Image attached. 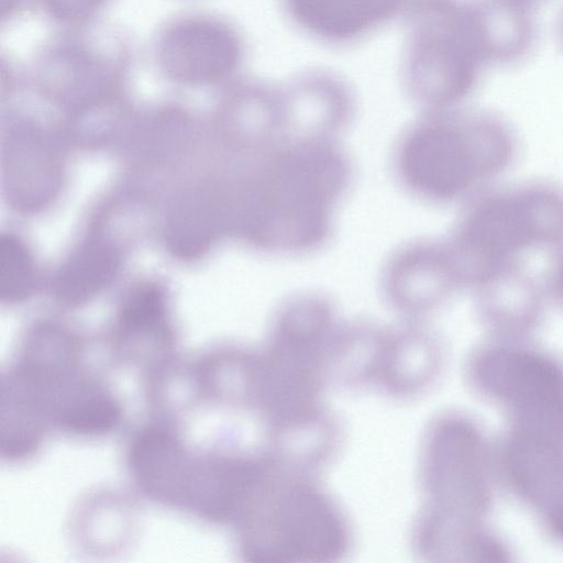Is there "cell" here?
Returning a JSON list of instances; mask_svg holds the SVG:
<instances>
[{"label": "cell", "mask_w": 563, "mask_h": 563, "mask_svg": "<svg viewBox=\"0 0 563 563\" xmlns=\"http://www.w3.org/2000/svg\"><path fill=\"white\" fill-rule=\"evenodd\" d=\"M563 246V189L529 181L486 189L464 212L453 241L459 282L474 289L512 268L527 255Z\"/></svg>", "instance_id": "1"}, {"label": "cell", "mask_w": 563, "mask_h": 563, "mask_svg": "<svg viewBox=\"0 0 563 563\" xmlns=\"http://www.w3.org/2000/svg\"><path fill=\"white\" fill-rule=\"evenodd\" d=\"M239 548L250 562H334L352 547L338 501L311 473L278 465L238 520Z\"/></svg>", "instance_id": "2"}, {"label": "cell", "mask_w": 563, "mask_h": 563, "mask_svg": "<svg viewBox=\"0 0 563 563\" xmlns=\"http://www.w3.org/2000/svg\"><path fill=\"white\" fill-rule=\"evenodd\" d=\"M517 155L510 125L490 112L441 117L406 140L400 168L422 195L452 200L483 189L506 173Z\"/></svg>", "instance_id": "3"}, {"label": "cell", "mask_w": 563, "mask_h": 563, "mask_svg": "<svg viewBox=\"0 0 563 563\" xmlns=\"http://www.w3.org/2000/svg\"><path fill=\"white\" fill-rule=\"evenodd\" d=\"M488 64L476 0H413L404 73L419 99L434 107L460 102Z\"/></svg>", "instance_id": "4"}, {"label": "cell", "mask_w": 563, "mask_h": 563, "mask_svg": "<svg viewBox=\"0 0 563 563\" xmlns=\"http://www.w3.org/2000/svg\"><path fill=\"white\" fill-rule=\"evenodd\" d=\"M475 434L465 421L440 418L427 429L419 454V484L424 496L417 520L467 530V516L482 503Z\"/></svg>", "instance_id": "5"}, {"label": "cell", "mask_w": 563, "mask_h": 563, "mask_svg": "<svg viewBox=\"0 0 563 563\" xmlns=\"http://www.w3.org/2000/svg\"><path fill=\"white\" fill-rule=\"evenodd\" d=\"M341 183L338 162L320 150L300 151L282 157L263 189L261 224L273 242L307 243L327 222L329 206Z\"/></svg>", "instance_id": "6"}, {"label": "cell", "mask_w": 563, "mask_h": 563, "mask_svg": "<svg viewBox=\"0 0 563 563\" xmlns=\"http://www.w3.org/2000/svg\"><path fill=\"white\" fill-rule=\"evenodd\" d=\"M475 373L487 391L510 406L514 422L536 419L563 406V375L540 355L493 350L477 361Z\"/></svg>", "instance_id": "7"}, {"label": "cell", "mask_w": 563, "mask_h": 563, "mask_svg": "<svg viewBox=\"0 0 563 563\" xmlns=\"http://www.w3.org/2000/svg\"><path fill=\"white\" fill-rule=\"evenodd\" d=\"M242 45L228 24L203 18L181 20L163 34L158 60L164 73L186 84L217 81L232 74Z\"/></svg>", "instance_id": "8"}, {"label": "cell", "mask_w": 563, "mask_h": 563, "mask_svg": "<svg viewBox=\"0 0 563 563\" xmlns=\"http://www.w3.org/2000/svg\"><path fill=\"white\" fill-rule=\"evenodd\" d=\"M309 34L330 43L354 41L394 18L408 0H283Z\"/></svg>", "instance_id": "9"}, {"label": "cell", "mask_w": 563, "mask_h": 563, "mask_svg": "<svg viewBox=\"0 0 563 563\" xmlns=\"http://www.w3.org/2000/svg\"><path fill=\"white\" fill-rule=\"evenodd\" d=\"M129 465L147 494L161 500H186L195 465L164 428H145L133 439Z\"/></svg>", "instance_id": "10"}, {"label": "cell", "mask_w": 563, "mask_h": 563, "mask_svg": "<svg viewBox=\"0 0 563 563\" xmlns=\"http://www.w3.org/2000/svg\"><path fill=\"white\" fill-rule=\"evenodd\" d=\"M511 478L550 510L563 500V443L512 433L507 448Z\"/></svg>", "instance_id": "11"}, {"label": "cell", "mask_w": 563, "mask_h": 563, "mask_svg": "<svg viewBox=\"0 0 563 563\" xmlns=\"http://www.w3.org/2000/svg\"><path fill=\"white\" fill-rule=\"evenodd\" d=\"M431 352L422 336H382L373 386L388 396L422 394L431 372Z\"/></svg>", "instance_id": "12"}, {"label": "cell", "mask_w": 563, "mask_h": 563, "mask_svg": "<svg viewBox=\"0 0 563 563\" xmlns=\"http://www.w3.org/2000/svg\"><path fill=\"white\" fill-rule=\"evenodd\" d=\"M490 64L520 60L532 48L536 25L531 8L508 0H476Z\"/></svg>", "instance_id": "13"}, {"label": "cell", "mask_w": 563, "mask_h": 563, "mask_svg": "<svg viewBox=\"0 0 563 563\" xmlns=\"http://www.w3.org/2000/svg\"><path fill=\"white\" fill-rule=\"evenodd\" d=\"M121 410L114 398L91 382L79 379L55 408L51 419L63 430L99 435L119 423Z\"/></svg>", "instance_id": "14"}, {"label": "cell", "mask_w": 563, "mask_h": 563, "mask_svg": "<svg viewBox=\"0 0 563 563\" xmlns=\"http://www.w3.org/2000/svg\"><path fill=\"white\" fill-rule=\"evenodd\" d=\"M115 267L117 257L111 249L89 245L60 274L58 294L67 302H80L102 287Z\"/></svg>", "instance_id": "15"}, {"label": "cell", "mask_w": 563, "mask_h": 563, "mask_svg": "<svg viewBox=\"0 0 563 563\" xmlns=\"http://www.w3.org/2000/svg\"><path fill=\"white\" fill-rule=\"evenodd\" d=\"M119 329L128 336L164 333L166 306L163 294L151 286L132 291L121 308Z\"/></svg>", "instance_id": "16"}, {"label": "cell", "mask_w": 563, "mask_h": 563, "mask_svg": "<svg viewBox=\"0 0 563 563\" xmlns=\"http://www.w3.org/2000/svg\"><path fill=\"white\" fill-rule=\"evenodd\" d=\"M32 257L25 245L11 234L0 240V294L9 302L27 297L34 287Z\"/></svg>", "instance_id": "17"}, {"label": "cell", "mask_w": 563, "mask_h": 563, "mask_svg": "<svg viewBox=\"0 0 563 563\" xmlns=\"http://www.w3.org/2000/svg\"><path fill=\"white\" fill-rule=\"evenodd\" d=\"M104 0H43L48 13L62 22H78L90 16Z\"/></svg>", "instance_id": "18"}, {"label": "cell", "mask_w": 563, "mask_h": 563, "mask_svg": "<svg viewBox=\"0 0 563 563\" xmlns=\"http://www.w3.org/2000/svg\"><path fill=\"white\" fill-rule=\"evenodd\" d=\"M548 290L563 303V246L554 252L547 271Z\"/></svg>", "instance_id": "19"}, {"label": "cell", "mask_w": 563, "mask_h": 563, "mask_svg": "<svg viewBox=\"0 0 563 563\" xmlns=\"http://www.w3.org/2000/svg\"><path fill=\"white\" fill-rule=\"evenodd\" d=\"M550 519L554 531L563 538V500L550 510Z\"/></svg>", "instance_id": "20"}, {"label": "cell", "mask_w": 563, "mask_h": 563, "mask_svg": "<svg viewBox=\"0 0 563 563\" xmlns=\"http://www.w3.org/2000/svg\"><path fill=\"white\" fill-rule=\"evenodd\" d=\"M558 36H559V40H560V44L562 45L563 47V11L559 18V21H558Z\"/></svg>", "instance_id": "21"}, {"label": "cell", "mask_w": 563, "mask_h": 563, "mask_svg": "<svg viewBox=\"0 0 563 563\" xmlns=\"http://www.w3.org/2000/svg\"><path fill=\"white\" fill-rule=\"evenodd\" d=\"M508 1L531 8L532 3H534L538 0H508Z\"/></svg>", "instance_id": "22"}]
</instances>
